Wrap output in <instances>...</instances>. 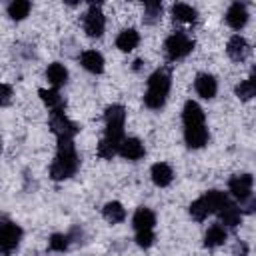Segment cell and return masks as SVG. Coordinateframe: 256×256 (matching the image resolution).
Returning a JSON list of instances; mask_svg holds the SVG:
<instances>
[{"instance_id": "cell-1", "label": "cell", "mask_w": 256, "mask_h": 256, "mask_svg": "<svg viewBox=\"0 0 256 256\" xmlns=\"http://www.w3.org/2000/svg\"><path fill=\"white\" fill-rule=\"evenodd\" d=\"M80 166V158L74 146V140L70 138H60L58 140V152H56V160L50 166V176L52 180H68L76 174Z\"/></svg>"}, {"instance_id": "cell-2", "label": "cell", "mask_w": 256, "mask_h": 256, "mask_svg": "<svg viewBox=\"0 0 256 256\" xmlns=\"http://www.w3.org/2000/svg\"><path fill=\"white\" fill-rule=\"evenodd\" d=\"M170 76L168 72L164 70H158L154 72L150 78H148V90L144 94V104L152 110H160L166 102V96L170 92Z\"/></svg>"}, {"instance_id": "cell-3", "label": "cell", "mask_w": 256, "mask_h": 256, "mask_svg": "<svg viewBox=\"0 0 256 256\" xmlns=\"http://www.w3.org/2000/svg\"><path fill=\"white\" fill-rule=\"evenodd\" d=\"M226 200H228V196H226L224 192H220V190H210V192H206L204 196H200L198 200H194V202L190 204V214H192L194 220L202 222V220L208 218L210 214L218 212L220 206H222Z\"/></svg>"}, {"instance_id": "cell-4", "label": "cell", "mask_w": 256, "mask_h": 256, "mask_svg": "<svg viewBox=\"0 0 256 256\" xmlns=\"http://www.w3.org/2000/svg\"><path fill=\"white\" fill-rule=\"evenodd\" d=\"M106 120V138L120 144L124 140V122H126V110L120 104H112L106 108L104 114Z\"/></svg>"}, {"instance_id": "cell-5", "label": "cell", "mask_w": 256, "mask_h": 256, "mask_svg": "<svg viewBox=\"0 0 256 256\" xmlns=\"http://www.w3.org/2000/svg\"><path fill=\"white\" fill-rule=\"evenodd\" d=\"M252 186H254V178L250 174H236L230 178L228 188L232 192V196L236 200H240V204H246L248 210H252L254 200H252Z\"/></svg>"}, {"instance_id": "cell-6", "label": "cell", "mask_w": 256, "mask_h": 256, "mask_svg": "<svg viewBox=\"0 0 256 256\" xmlns=\"http://www.w3.org/2000/svg\"><path fill=\"white\" fill-rule=\"evenodd\" d=\"M194 48V42L188 38V34L184 32H174L168 40H166V54L170 60H180L186 58Z\"/></svg>"}, {"instance_id": "cell-7", "label": "cell", "mask_w": 256, "mask_h": 256, "mask_svg": "<svg viewBox=\"0 0 256 256\" xmlns=\"http://www.w3.org/2000/svg\"><path fill=\"white\" fill-rule=\"evenodd\" d=\"M22 238V230L14 222H0V254H12Z\"/></svg>"}, {"instance_id": "cell-8", "label": "cell", "mask_w": 256, "mask_h": 256, "mask_svg": "<svg viewBox=\"0 0 256 256\" xmlns=\"http://www.w3.org/2000/svg\"><path fill=\"white\" fill-rule=\"evenodd\" d=\"M50 128L58 136V140L60 138H70L72 140L78 132V126L64 114V110L62 112H50Z\"/></svg>"}, {"instance_id": "cell-9", "label": "cell", "mask_w": 256, "mask_h": 256, "mask_svg": "<svg viewBox=\"0 0 256 256\" xmlns=\"http://www.w3.org/2000/svg\"><path fill=\"white\" fill-rule=\"evenodd\" d=\"M104 28H106V18L100 10V6H90V10L86 12L84 16V30L90 38H100L104 34Z\"/></svg>"}, {"instance_id": "cell-10", "label": "cell", "mask_w": 256, "mask_h": 256, "mask_svg": "<svg viewBox=\"0 0 256 256\" xmlns=\"http://www.w3.org/2000/svg\"><path fill=\"white\" fill-rule=\"evenodd\" d=\"M226 52H228V56H230L234 62H244V60L250 56V44H248L246 38H242L240 34H234V36L228 40Z\"/></svg>"}, {"instance_id": "cell-11", "label": "cell", "mask_w": 256, "mask_h": 256, "mask_svg": "<svg viewBox=\"0 0 256 256\" xmlns=\"http://www.w3.org/2000/svg\"><path fill=\"white\" fill-rule=\"evenodd\" d=\"M118 154L122 156V158H126V160H140L144 154H146V150H144V144L138 140V138H124L122 142H120V146H118Z\"/></svg>"}, {"instance_id": "cell-12", "label": "cell", "mask_w": 256, "mask_h": 256, "mask_svg": "<svg viewBox=\"0 0 256 256\" xmlns=\"http://www.w3.org/2000/svg\"><path fill=\"white\" fill-rule=\"evenodd\" d=\"M218 216H220V222H222L224 226H230V228H236V226L242 222V210L238 208V204H234V202H230V200H226V202L220 206Z\"/></svg>"}, {"instance_id": "cell-13", "label": "cell", "mask_w": 256, "mask_h": 256, "mask_svg": "<svg viewBox=\"0 0 256 256\" xmlns=\"http://www.w3.org/2000/svg\"><path fill=\"white\" fill-rule=\"evenodd\" d=\"M246 22H248V10H246V6L240 4V2H234L228 8V12H226V24L230 28H234V30H240V28L246 26Z\"/></svg>"}, {"instance_id": "cell-14", "label": "cell", "mask_w": 256, "mask_h": 256, "mask_svg": "<svg viewBox=\"0 0 256 256\" xmlns=\"http://www.w3.org/2000/svg\"><path fill=\"white\" fill-rule=\"evenodd\" d=\"M184 140H186L188 148L198 150V148H202V146L208 142V130L204 128V124H202V126H186V130H184Z\"/></svg>"}, {"instance_id": "cell-15", "label": "cell", "mask_w": 256, "mask_h": 256, "mask_svg": "<svg viewBox=\"0 0 256 256\" xmlns=\"http://www.w3.org/2000/svg\"><path fill=\"white\" fill-rule=\"evenodd\" d=\"M194 88H196V92H198L202 98H206V100L214 98L216 92H218V84H216L214 76H210V74H198V76H196V82H194Z\"/></svg>"}, {"instance_id": "cell-16", "label": "cell", "mask_w": 256, "mask_h": 256, "mask_svg": "<svg viewBox=\"0 0 256 256\" xmlns=\"http://www.w3.org/2000/svg\"><path fill=\"white\" fill-rule=\"evenodd\" d=\"M182 120L186 126H202L204 124V110L194 100H188L182 110Z\"/></svg>"}, {"instance_id": "cell-17", "label": "cell", "mask_w": 256, "mask_h": 256, "mask_svg": "<svg viewBox=\"0 0 256 256\" xmlns=\"http://www.w3.org/2000/svg\"><path fill=\"white\" fill-rule=\"evenodd\" d=\"M132 224L136 228V232H144V230H152L154 224H156V216L150 208H138L134 212V218H132Z\"/></svg>"}, {"instance_id": "cell-18", "label": "cell", "mask_w": 256, "mask_h": 256, "mask_svg": "<svg viewBox=\"0 0 256 256\" xmlns=\"http://www.w3.org/2000/svg\"><path fill=\"white\" fill-rule=\"evenodd\" d=\"M80 62H82V66H84L88 72H92V74H102V72H104V58H102V54L96 52V50H86V52L80 56Z\"/></svg>"}, {"instance_id": "cell-19", "label": "cell", "mask_w": 256, "mask_h": 256, "mask_svg": "<svg viewBox=\"0 0 256 256\" xmlns=\"http://www.w3.org/2000/svg\"><path fill=\"white\" fill-rule=\"evenodd\" d=\"M150 174H152V182H154L156 186H160V188H166V186L172 182V178H174V172H172V168H170L166 162L154 164L152 170H150Z\"/></svg>"}, {"instance_id": "cell-20", "label": "cell", "mask_w": 256, "mask_h": 256, "mask_svg": "<svg viewBox=\"0 0 256 256\" xmlns=\"http://www.w3.org/2000/svg\"><path fill=\"white\" fill-rule=\"evenodd\" d=\"M140 42V36L134 28H128V30H122L116 38V48L122 50V52H132Z\"/></svg>"}, {"instance_id": "cell-21", "label": "cell", "mask_w": 256, "mask_h": 256, "mask_svg": "<svg viewBox=\"0 0 256 256\" xmlns=\"http://www.w3.org/2000/svg\"><path fill=\"white\" fill-rule=\"evenodd\" d=\"M226 238H228L226 228L220 226V224H214V226L208 228V232L204 236V246L206 248H218V246H222L226 242Z\"/></svg>"}, {"instance_id": "cell-22", "label": "cell", "mask_w": 256, "mask_h": 256, "mask_svg": "<svg viewBox=\"0 0 256 256\" xmlns=\"http://www.w3.org/2000/svg\"><path fill=\"white\" fill-rule=\"evenodd\" d=\"M46 78H48V82H50V84L54 86V90H56V88H60V86L66 84V80H68V70H66L60 62H54V64L48 66Z\"/></svg>"}, {"instance_id": "cell-23", "label": "cell", "mask_w": 256, "mask_h": 256, "mask_svg": "<svg viewBox=\"0 0 256 256\" xmlns=\"http://www.w3.org/2000/svg\"><path fill=\"white\" fill-rule=\"evenodd\" d=\"M40 98L48 106L50 112H62L64 110V100L58 94V90H54V88L52 90H40Z\"/></svg>"}, {"instance_id": "cell-24", "label": "cell", "mask_w": 256, "mask_h": 256, "mask_svg": "<svg viewBox=\"0 0 256 256\" xmlns=\"http://www.w3.org/2000/svg\"><path fill=\"white\" fill-rule=\"evenodd\" d=\"M102 214H104V218H106L110 224H120V222L126 218V210H124V206H122L120 202H108V204L104 206Z\"/></svg>"}, {"instance_id": "cell-25", "label": "cell", "mask_w": 256, "mask_h": 256, "mask_svg": "<svg viewBox=\"0 0 256 256\" xmlns=\"http://www.w3.org/2000/svg\"><path fill=\"white\" fill-rule=\"evenodd\" d=\"M30 8H32V4L28 0H14L8 6V16L12 20H24L30 14Z\"/></svg>"}, {"instance_id": "cell-26", "label": "cell", "mask_w": 256, "mask_h": 256, "mask_svg": "<svg viewBox=\"0 0 256 256\" xmlns=\"http://www.w3.org/2000/svg\"><path fill=\"white\" fill-rule=\"evenodd\" d=\"M172 16H174L176 22H194V20H196V10H194L192 6L180 2V4H174Z\"/></svg>"}, {"instance_id": "cell-27", "label": "cell", "mask_w": 256, "mask_h": 256, "mask_svg": "<svg viewBox=\"0 0 256 256\" xmlns=\"http://www.w3.org/2000/svg\"><path fill=\"white\" fill-rule=\"evenodd\" d=\"M160 18H162V4L146 2L144 4V24H156Z\"/></svg>"}, {"instance_id": "cell-28", "label": "cell", "mask_w": 256, "mask_h": 256, "mask_svg": "<svg viewBox=\"0 0 256 256\" xmlns=\"http://www.w3.org/2000/svg\"><path fill=\"white\" fill-rule=\"evenodd\" d=\"M254 94H256V82H254V78H248V80H244V82H240L236 86V96L240 100H252Z\"/></svg>"}, {"instance_id": "cell-29", "label": "cell", "mask_w": 256, "mask_h": 256, "mask_svg": "<svg viewBox=\"0 0 256 256\" xmlns=\"http://www.w3.org/2000/svg\"><path fill=\"white\" fill-rule=\"evenodd\" d=\"M118 146H120V144H116V142H112V140H108V138L104 136V138L100 140V144H98V156L104 158V160H110L112 156L118 154Z\"/></svg>"}, {"instance_id": "cell-30", "label": "cell", "mask_w": 256, "mask_h": 256, "mask_svg": "<svg viewBox=\"0 0 256 256\" xmlns=\"http://www.w3.org/2000/svg\"><path fill=\"white\" fill-rule=\"evenodd\" d=\"M68 244H70V238L66 234H54L48 242L50 250H54V252H64L68 248Z\"/></svg>"}, {"instance_id": "cell-31", "label": "cell", "mask_w": 256, "mask_h": 256, "mask_svg": "<svg viewBox=\"0 0 256 256\" xmlns=\"http://www.w3.org/2000/svg\"><path fill=\"white\" fill-rule=\"evenodd\" d=\"M136 244L140 248H150L154 244V232L152 230H144V232H136Z\"/></svg>"}, {"instance_id": "cell-32", "label": "cell", "mask_w": 256, "mask_h": 256, "mask_svg": "<svg viewBox=\"0 0 256 256\" xmlns=\"http://www.w3.org/2000/svg\"><path fill=\"white\" fill-rule=\"evenodd\" d=\"M12 102V86L0 84V106H8Z\"/></svg>"}, {"instance_id": "cell-33", "label": "cell", "mask_w": 256, "mask_h": 256, "mask_svg": "<svg viewBox=\"0 0 256 256\" xmlns=\"http://www.w3.org/2000/svg\"><path fill=\"white\" fill-rule=\"evenodd\" d=\"M236 252H240V256H246V252H248V250H246V246H244V244H238V246H236Z\"/></svg>"}, {"instance_id": "cell-34", "label": "cell", "mask_w": 256, "mask_h": 256, "mask_svg": "<svg viewBox=\"0 0 256 256\" xmlns=\"http://www.w3.org/2000/svg\"><path fill=\"white\" fill-rule=\"evenodd\" d=\"M0 152H2V138H0Z\"/></svg>"}]
</instances>
